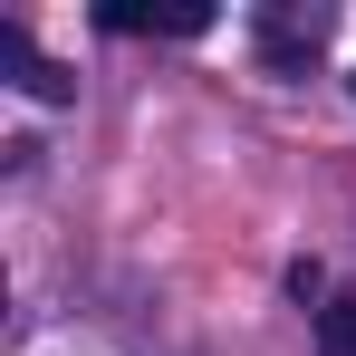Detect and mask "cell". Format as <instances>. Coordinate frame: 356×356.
Segmentation results:
<instances>
[{"mask_svg": "<svg viewBox=\"0 0 356 356\" xmlns=\"http://www.w3.org/2000/svg\"><path fill=\"white\" fill-rule=\"evenodd\" d=\"M0 67H10V77H19V87H29V97H39V106H67V97H77V77H67L58 58H39V49H29V29H19V19H0Z\"/></svg>", "mask_w": 356, "mask_h": 356, "instance_id": "6da1fadb", "label": "cell"}, {"mask_svg": "<svg viewBox=\"0 0 356 356\" xmlns=\"http://www.w3.org/2000/svg\"><path fill=\"white\" fill-rule=\"evenodd\" d=\"M97 29H116V39H135V29H164V39H202V29H212V10H135V0H106V10H97Z\"/></svg>", "mask_w": 356, "mask_h": 356, "instance_id": "7a4b0ae2", "label": "cell"}, {"mask_svg": "<svg viewBox=\"0 0 356 356\" xmlns=\"http://www.w3.org/2000/svg\"><path fill=\"white\" fill-rule=\"evenodd\" d=\"M318 39H327V19H318V10H308V19H280V10L260 19V58L280 67V77H289V67H308V58H318Z\"/></svg>", "mask_w": 356, "mask_h": 356, "instance_id": "3957f363", "label": "cell"}, {"mask_svg": "<svg viewBox=\"0 0 356 356\" xmlns=\"http://www.w3.org/2000/svg\"><path fill=\"white\" fill-rule=\"evenodd\" d=\"M318 356H356V298H327L318 308Z\"/></svg>", "mask_w": 356, "mask_h": 356, "instance_id": "277c9868", "label": "cell"}]
</instances>
